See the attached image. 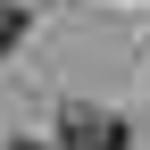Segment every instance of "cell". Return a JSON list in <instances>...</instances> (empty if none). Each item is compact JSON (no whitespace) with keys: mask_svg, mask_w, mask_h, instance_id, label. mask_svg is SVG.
<instances>
[{"mask_svg":"<svg viewBox=\"0 0 150 150\" xmlns=\"http://www.w3.org/2000/svg\"><path fill=\"white\" fill-rule=\"evenodd\" d=\"M59 150H125V125L108 117V108H83V100H75L59 117Z\"/></svg>","mask_w":150,"mask_h":150,"instance_id":"cell-1","label":"cell"},{"mask_svg":"<svg viewBox=\"0 0 150 150\" xmlns=\"http://www.w3.org/2000/svg\"><path fill=\"white\" fill-rule=\"evenodd\" d=\"M25 42V8H0V50H17Z\"/></svg>","mask_w":150,"mask_h":150,"instance_id":"cell-2","label":"cell"},{"mask_svg":"<svg viewBox=\"0 0 150 150\" xmlns=\"http://www.w3.org/2000/svg\"><path fill=\"white\" fill-rule=\"evenodd\" d=\"M8 150H42V142H8Z\"/></svg>","mask_w":150,"mask_h":150,"instance_id":"cell-3","label":"cell"}]
</instances>
